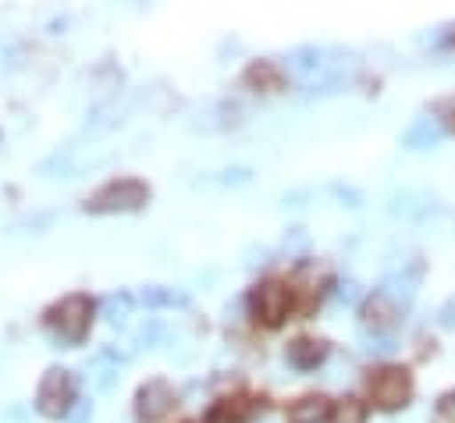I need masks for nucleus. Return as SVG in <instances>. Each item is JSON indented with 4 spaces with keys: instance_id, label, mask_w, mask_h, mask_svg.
I'll return each mask as SVG.
<instances>
[{
    "instance_id": "20e7f679",
    "label": "nucleus",
    "mask_w": 455,
    "mask_h": 423,
    "mask_svg": "<svg viewBox=\"0 0 455 423\" xmlns=\"http://www.w3.org/2000/svg\"><path fill=\"white\" fill-rule=\"evenodd\" d=\"M288 309H291V288L277 277H267L249 291V313L259 327H270V331L281 327Z\"/></svg>"
},
{
    "instance_id": "9d476101",
    "label": "nucleus",
    "mask_w": 455,
    "mask_h": 423,
    "mask_svg": "<svg viewBox=\"0 0 455 423\" xmlns=\"http://www.w3.org/2000/svg\"><path fill=\"white\" fill-rule=\"evenodd\" d=\"M242 85L252 92H281L284 89V71L274 60H252L242 71Z\"/></svg>"
},
{
    "instance_id": "9b49d317",
    "label": "nucleus",
    "mask_w": 455,
    "mask_h": 423,
    "mask_svg": "<svg viewBox=\"0 0 455 423\" xmlns=\"http://www.w3.org/2000/svg\"><path fill=\"white\" fill-rule=\"evenodd\" d=\"M398 323V306L387 291H373L366 302H363V327H373V331H391Z\"/></svg>"
},
{
    "instance_id": "423d86ee",
    "label": "nucleus",
    "mask_w": 455,
    "mask_h": 423,
    "mask_svg": "<svg viewBox=\"0 0 455 423\" xmlns=\"http://www.w3.org/2000/svg\"><path fill=\"white\" fill-rule=\"evenodd\" d=\"M132 405H135V419L139 423H164L178 405V391L164 377H153V380L139 384Z\"/></svg>"
},
{
    "instance_id": "4468645a",
    "label": "nucleus",
    "mask_w": 455,
    "mask_h": 423,
    "mask_svg": "<svg viewBox=\"0 0 455 423\" xmlns=\"http://www.w3.org/2000/svg\"><path fill=\"white\" fill-rule=\"evenodd\" d=\"M331 423H366V405L352 395L338 398L334 402V412H331Z\"/></svg>"
},
{
    "instance_id": "2eb2a0df",
    "label": "nucleus",
    "mask_w": 455,
    "mask_h": 423,
    "mask_svg": "<svg viewBox=\"0 0 455 423\" xmlns=\"http://www.w3.org/2000/svg\"><path fill=\"white\" fill-rule=\"evenodd\" d=\"M412 291H416V270H409V274H395V277H387V295L391 299H412Z\"/></svg>"
},
{
    "instance_id": "f8f14e48",
    "label": "nucleus",
    "mask_w": 455,
    "mask_h": 423,
    "mask_svg": "<svg viewBox=\"0 0 455 423\" xmlns=\"http://www.w3.org/2000/svg\"><path fill=\"white\" fill-rule=\"evenodd\" d=\"M437 139H441V128L434 124V117H416L402 132V146L405 149H427V146H437Z\"/></svg>"
},
{
    "instance_id": "6ab92c4d",
    "label": "nucleus",
    "mask_w": 455,
    "mask_h": 423,
    "mask_svg": "<svg viewBox=\"0 0 455 423\" xmlns=\"http://www.w3.org/2000/svg\"><path fill=\"white\" fill-rule=\"evenodd\" d=\"M437 316H441V323H444V327H455V299H451V302H444Z\"/></svg>"
},
{
    "instance_id": "ddd939ff",
    "label": "nucleus",
    "mask_w": 455,
    "mask_h": 423,
    "mask_svg": "<svg viewBox=\"0 0 455 423\" xmlns=\"http://www.w3.org/2000/svg\"><path fill=\"white\" fill-rule=\"evenodd\" d=\"M391 210H395V213H405V217H423V213H430V210H434V196L416 192V188H405V192H398V196H395Z\"/></svg>"
},
{
    "instance_id": "f3484780",
    "label": "nucleus",
    "mask_w": 455,
    "mask_h": 423,
    "mask_svg": "<svg viewBox=\"0 0 455 423\" xmlns=\"http://www.w3.org/2000/svg\"><path fill=\"white\" fill-rule=\"evenodd\" d=\"M434 114L444 121V128H451V132H455V96L437 100V103H434Z\"/></svg>"
},
{
    "instance_id": "f257e3e1",
    "label": "nucleus",
    "mask_w": 455,
    "mask_h": 423,
    "mask_svg": "<svg viewBox=\"0 0 455 423\" xmlns=\"http://www.w3.org/2000/svg\"><path fill=\"white\" fill-rule=\"evenodd\" d=\"M92 323H96V299L85 291H68L43 309V327L64 345H82Z\"/></svg>"
},
{
    "instance_id": "a211bd4d",
    "label": "nucleus",
    "mask_w": 455,
    "mask_h": 423,
    "mask_svg": "<svg viewBox=\"0 0 455 423\" xmlns=\"http://www.w3.org/2000/svg\"><path fill=\"white\" fill-rule=\"evenodd\" d=\"M437 419H441V423H455V395L441 398V405H437Z\"/></svg>"
},
{
    "instance_id": "7ed1b4c3",
    "label": "nucleus",
    "mask_w": 455,
    "mask_h": 423,
    "mask_svg": "<svg viewBox=\"0 0 455 423\" xmlns=\"http://www.w3.org/2000/svg\"><path fill=\"white\" fill-rule=\"evenodd\" d=\"M75 377L71 370L64 366H46L39 384H36V412L46 416V419H64L71 416V405H75Z\"/></svg>"
},
{
    "instance_id": "6e6552de",
    "label": "nucleus",
    "mask_w": 455,
    "mask_h": 423,
    "mask_svg": "<svg viewBox=\"0 0 455 423\" xmlns=\"http://www.w3.org/2000/svg\"><path fill=\"white\" fill-rule=\"evenodd\" d=\"M331 412H334L331 398L309 391V395H299V398L284 409V423H327Z\"/></svg>"
},
{
    "instance_id": "39448f33",
    "label": "nucleus",
    "mask_w": 455,
    "mask_h": 423,
    "mask_svg": "<svg viewBox=\"0 0 455 423\" xmlns=\"http://www.w3.org/2000/svg\"><path fill=\"white\" fill-rule=\"evenodd\" d=\"M366 391L377 409H384V412L402 409L412 398V373L405 366H380L366 377Z\"/></svg>"
},
{
    "instance_id": "aec40b11",
    "label": "nucleus",
    "mask_w": 455,
    "mask_h": 423,
    "mask_svg": "<svg viewBox=\"0 0 455 423\" xmlns=\"http://www.w3.org/2000/svg\"><path fill=\"white\" fill-rule=\"evenodd\" d=\"M441 46H444V50H455V25H448V28L441 32Z\"/></svg>"
},
{
    "instance_id": "1a4fd4ad",
    "label": "nucleus",
    "mask_w": 455,
    "mask_h": 423,
    "mask_svg": "<svg viewBox=\"0 0 455 423\" xmlns=\"http://www.w3.org/2000/svg\"><path fill=\"white\" fill-rule=\"evenodd\" d=\"M327 341L323 338H313V334H299L295 341H288V348H284V355H288V363L295 366V370H316L323 359H327Z\"/></svg>"
},
{
    "instance_id": "f03ea898",
    "label": "nucleus",
    "mask_w": 455,
    "mask_h": 423,
    "mask_svg": "<svg viewBox=\"0 0 455 423\" xmlns=\"http://www.w3.org/2000/svg\"><path fill=\"white\" fill-rule=\"evenodd\" d=\"M149 196H153V188H149L142 178L124 174V178H110V181H103L96 192H89V196L82 199V210L92 213V217L135 213V210H142V206L149 203Z\"/></svg>"
},
{
    "instance_id": "0eeeda50",
    "label": "nucleus",
    "mask_w": 455,
    "mask_h": 423,
    "mask_svg": "<svg viewBox=\"0 0 455 423\" xmlns=\"http://www.w3.org/2000/svg\"><path fill=\"white\" fill-rule=\"evenodd\" d=\"M256 409H259V402H256L252 395L231 391V395H220V398L206 409L203 423H249V419L256 416Z\"/></svg>"
},
{
    "instance_id": "dca6fc26",
    "label": "nucleus",
    "mask_w": 455,
    "mask_h": 423,
    "mask_svg": "<svg viewBox=\"0 0 455 423\" xmlns=\"http://www.w3.org/2000/svg\"><path fill=\"white\" fill-rule=\"evenodd\" d=\"M142 299H146L149 306H174V302H185L181 291H160V288H149Z\"/></svg>"
}]
</instances>
